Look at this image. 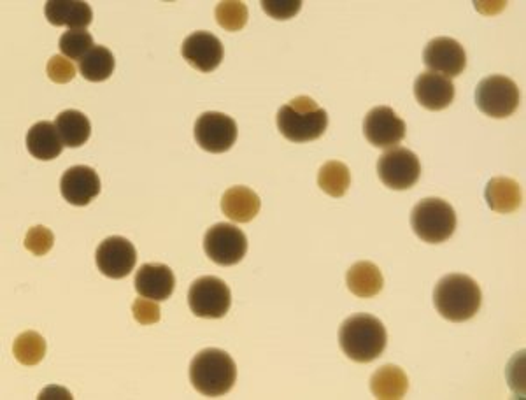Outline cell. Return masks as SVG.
Listing matches in <instances>:
<instances>
[{"instance_id":"cell-1","label":"cell","mask_w":526,"mask_h":400,"mask_svg":"<svg viewBox=\"0 0 526 400\" xmlns=\"http://www.w3.org/2000/svg\"><path fill=\"white\" fill-rule=\"evenodd\" d=\"M388 343L383 322L367 313L349 316L339 329V344L346 357L369 364L383 355Z\"/></svg>"},{"instance_id":"cell-2","label":"cell","mask_w":526,"mask_h":400,"mask_svg":"<svg viewBox=\"0 0 526 400\" xmlns=\"http://www.w3.org/2000/svg\"><path fill=\"white\" fill-rule=\"evenodd\" d=\"M481 302V288L465 274H449L435 286V309L449 322H467L474 318L479 313Z\"/></svg>"},{"instance_id":"cell-3","label":"cell","mask_w":526,"mask_h":400,"mask_svg":"<svg viewBox=\"0 0 526 400\" xmlns=\"http://www.w3.org/2000/svg\"><path fill=\"white\" fill-rule=\"evenodd\" d=\"M278 129L292 143H311L320 139L328 127V115L311 97L300 95L279 109Z\"/></svg>"},{"instance_id":"cell-4","label":"cell","mask_w":526,"mask_h":400,"mask_svg":"<svg viewBox=\"0 0 526 400\" xmlns=\"http://www.w3.org/2000/svg\"><path fill=\"white\" fill-rule=\"evenodd\" d=\"M237 367L227 351H200L190 365V381L197 392L206 397L227 395L235 385Z\"/></svg>"},{"instance_id":"cell-5","label":"cell","mask_w":526,"mask_h":400,"mask_svg":"<svg viewBox=\"0 0 526 400\" xmlns=\"http://www.w3.org/2000/svg\"><path fill=\"white\" fill-rule=\"evenodd\" d=\"M411 227L425 243H446L455 234V209L449 202L437 197L420 200L411 213Z\"/></svg>"},{"instance_id":"cell-6","label":"cell","mask_w":526,"mask_h":400,"mask_svg":"<svg viewBox=\"0 0 526 400\" xmlns=\"http://www.w3.org/2000/svg\"><path fill=\"white\" fill-rule=\"evenodd\" d=\"M477 108L491 118H507L519 108V88L511 78L495 74L484 78L476 90Z\"/></svg>"},{"instance_id":"cell-7","label":"cell","mask_w":526,"mask_h":400,"mask_svg":"<svg viewBox=\"0 0 526 400\" xmlns=\"http://www.w3.org/2000/svg\"><path fill=\"white\" fill-rule=\"evenodd\" d=\"M188 306L199 318L218 320L227 315L232 306V293L227 283L214 276H204L193 281L188 292Z\"/></svg>"},{"instance_id":"cell-8","label":"cell","mask_w":526,"mask_h":400,"mask_svg":"<svg viewBox=\"0 0 526 400\" xmlns=\"http://www.w3.org/2000/svg\"><path fill=\"white\" fill-rule=\"evenodd\" d=\"M377 174L391 190H409L420 179V158L407 148H391L379 157Z\"/></svg>"},{"instance_id":"cell-9","label":"cell","mask_w":526,"mask_h":400,"mask_svg":"<svg viewBox=\"0 0 526 400\" xmlns=\"http://www.w3.org/2000/svg\"><path fill=\"white\" fill-rule=\"evenodd\" d=\"M204 250L214 264L230 267L239 264L242 258L246 257L248 239L244 232L232 223H218L207 230Z\"/></svg>"},{"instance_id":"cell-10","label":"cell","mask_w":526,"mask_h":400,"mask_svg":"<svg viewBox=\"0 0 526 400\" xmlns=\"http://www.w3.org/2000/svg\"><path fill=\"white\" fill-rule=\"evenodd\" d=\"M363 134L372 146L391 150L406 137V122L393 109L381 106L365 116Z\"/></svg>"},{"instance_id":"cell-11","label":"cell","mask_w":526,"mask_h":400,"mask_svg":"<svg viewBox=\"0 0 526 400\" xmlns=\"http://www.w3.org/2000/svg\"><path fill=\"white\" fill-rule=\"evenodd\" d=\"M195 139L202 150L209 153H225L237 139V125L223 113H204L195 123Z\"/></svg>"},{"instance_id":"cell-12","label":"cell","mask_w":526,"mask_h":400,"mask_svg":"<svg viewBox=\"0 0 526 400\" xmlns=\"http://www.w3.org/2000/svg\"><path fill=\"white\" fill-rule=\"evenodd\" d=\"M99 271L111 279L127 278L137 264V251L134 244L125 237H109L100 243L95 253Z\"/></svg>"},{"instance_id":"cell-13","label":"cell","mask_w":526,"mask_h":400,"mask_svg":"<svg viewBox=\"0 0 526 400\" xmlns=\"http://www.w3.org/2000/svg\"><path fill=\"white\" fill-rule=\"evenodd\" d=\"M423 62L428 71L441 74L444 78H456L467 67V55L462 44L451 37H437L427 44L423 51Z\"/></svg>"},{"instance_id":"cell-14","label":"cell","mask_w":526,"mask_h":400,"mask_svg":"<svg viewBox=\"0 0 526 400\" xmlns=\"http://www.w3.org/2000/svg\"><path fill=\"white\" fill-rule=\"evenodd\" d=\"M225 50L218 37L211 32L199 30L188 36L183 43V58L200 72H213L220 67Z\"/></svg>"},{"instance_id":"cell-15","label":"cell","mask_w":526,"mask_h":400,"mask_svg":"<svg viewBox=\"0 0 526 400\" xmlns=\"http://www.w3.org/2000/svg\"><path fill=\"white\" fill-rule=\"evenodd\" d=\"M60 192L72 206H88L95 197H99V174L88 165H74L60 179Z\"/></svg>"},{"instance_id":"cell-16","label":"cell","mask_w":526,"mask_h":400,"mask_svg":"<svg viewBox=\"0 0 526 400\" xmlns=\"http://www.w3.org/2000/svg\"><path fill=\"white\" fill-rule=\"evenodd\" d=\"M414 95L423 108L442 111L449 108L455 100L453 81L435 72H421L414 83Z\"/></svg>"},{"instance_id":"cell-17","label":"cell","mask_w":526,"mask_h":400,"mask_svg":"<svg viewBox=\"0 0 526 400\" xmlns=\"http://www.w3.org/2000/svg\"><path fill=\"white\" fill-rule=\"evenodd\" d=\"M176 288V278L171 267L164 264H144L136 276V290L144 299L164 302L171 299Z\"/></svg>"},{"instance_id":"cell-18","label":"cell","mask_w":526,"mask_h":400,"mask_svg":"<svg viewBox=\"0 0 526 400\" xmlns=\"http://www.w3.org/2000/svg\"><path fill=\"white\" fill-rule=\"evenodd\" d=\"M262 200L248 186H232L223 193L221 209L228 220L235 223H249L260 213Z\"/></svg>"},{"instance_id":"cell-19","label":"cell","mask_w":526,"mask_h":400,"mask_svg":"<svg viewBox=\"0 0 526 400\" xmlns=\"http://www.w3.org/2000/svg\"><path fill=\"white\" fill-rule=\"evenodd\" d=\"M44 15L48 22L55 27H69V29H86L93 20L92 8L86 2H60L50 0L44 6Z\"/></svg>"},{"instance_id":"cell-20","label":"cell","mask_w":526,"mask_h":400,"mask_svg":"<svg viewBox=\"0 0 526 400\" xmlns=\"http://www.w3.org/2000/svg\"><path fill=\"white\" fill-rule=\"evenodd\" d=\"M27 150L37 160H55L64 150L58 130L51 122H39L27 134Z\"/></svg>"},{"instance_id":"cell-21","label":"cell","mask_w":526,"mask_h":400,"mask_svg":"<svg viewBox=\"0 0 526 400\" xmlns=\"http://www.w3.org/2000/svg\"><path fill=\"white\" fill-rule=\"evenodd\" d=\"M486 202L491 211L500 213V215H509L518 211L521 206V188L518 181L511 178H493L486 186Z\"/></svg>"},{"instance_id":"cell-22","label":"cell","mask_w":526,"mask_h":400,"mask_svg":"<svg viewBox=\"0 0 526 400\" xmlns=\"http://www.w3.org/2000/svg\"><path fill=\"white\" fill-rule=\"evenodd\" d=\"M349 292L360 299H372L381 293L384 278L379 267L372 262H356L346 276Z\"/></svg>"},{"instance_id":"cell-23","label":"cell","mask_w":526,"mask_h":400,"mask_svg":"<svg viewBox=\"0 0 526 400\" xmlns=\"http://www.w3.org/2000/svg\"><path fill=\"white\" fill-rule=\"evenodd\" d=\"M370 390L381 400L404 399L409 390L406 372L397 365H384L370 379Z\"/></svg>"},{"instance_id":"cell-24","label":"cell","mask_w":526,"mask_h":400,"mask_svg":"<svg viewBox=\"0 0 526 400\" xmlns=\"http://www.w3.org/2000/svg\"><path fill=\"white\" fill-rule=\"evenodd\" d=\"M55 127H57L58 136L67 148H79V146L86 144V141L92 136L90 120L76 109H69V111L60 113L57 116Z\"/></svg>"},{"instance_id":"cell-25","label":"cell","mask_w":526,"mask_h":400,"mask_svg":"<svg viewBox=\"0 0 526 400\" xmlns=\"http://www.w3.org/2000/svg\"><path fill=\"white\" fill-rule=\"evenodd\" d=\"M114 55L106 46H93L85 57L79 60V72L86 81L100 83L111 78L114 72Z\"/></svg>"},{"instance_id":"cell-26","label":"cell","mask_w":526,"mask_h":400,"mask_svg":"<svg viewBox=\"0 0 526 400\" xmlns=\"http://www.w3.org/2000/svg\"><path fill=\"white\" fill-rule=\"evenodd\" d=\"M318 185L330 197L341 199L351 185V172L348 165L342 164L339 160H330L318 172Z\"/></svg>"},{"instance_id":"cell-27","label":"cell","mask_w":526,"mask_h":400,"mask_svg":"<svg viewBox=\"0 0 526 400\" xmlns=\"http://www.w3.org/2000/svg\"><path fill=\"white\" fill-rule=\"evenodd\" d=\"M13 353H15V358L20 364L34 367L46 355V341H44V337L41 334H37L34 330L23 332V334L16 337L15 344H13Z\"/></svg>"},{"instance_id":"cell-28","label":"cell","mask_w":526,"mask_h":400,"mask_svg":"<svg viewBox=\"0 0 526 400\" xmlns=\"http://www.w3.org/2000/svg\"><path fill=\"white\" fill-rule=\"evenodd\" d=\"M214 15L221 29L227 32H239L248 23V6L239 0H225L216 6Z\"/></svg>"},{"instance_id":"cell-29","label":"cell","mask_w":526,"mask_h":400,"mask_svg":"<svg viewBox=\"0 0 526 400\" xmlns=\"http://www.w3.org/2000/svg\"><path fill=\"white\" fill-rule=\"evenodd\" d=\"M60 51L69 60H81L93 48V37L86 29H74L60 37Z\"/></svg>"},{"instance_id":"cell-30","label":"cell","mask_w":526,"mask_h":400,"mask_svg":"<svg viewBox=\"0 0 526 400\" xmlns=\"http://www.w3.org/2000/svg\"><path fill=\"white\" fill-rule=\"evenodd\" d=\"M55 244V236L50 229H46L43 225H37L27 232L25 236V248L36 255V257H44L46 253H50L51 248Z\"/></svg>"},{"instance_id":"cell-31","label":"cell","mask_w":526,"mask_h":400,"mask_svg":"<svg viewBox=\"0 0 526 400\" xmlns=\"http://www.w3.org/2000/svg\"><path fill=\"white\" fill-rule=\"evenodd\" d=\"M46 72H48V78L53 83L65 85L76 76V65L72 64V60L64 57V55H53L46 65Z\"/></svg>"},{"instance_id":"cell-32","label":"cell","mask_w":526,"mask_h":400,"mask_svg":"<svg viewBox=\"0 0 526 400\" xmlns=\"http://www.w3.org/2000/svg\"><path fill=\"white\" fill-rule=\"evenodd\" d=\"M262 8L274 20H290L302 8L300 0H262Z\"/></svg>"},{"instance_id":"cell-33","label":"cell","mask_w":526,"mask_h":400,"mask_svg":"<svg viewBox=\"0 0 526 400\" xmlns=\"http://www.w3.org/2000/svg\"><path fill=\"white\" fill-rule=\"evenodd\" d=\"M132 313L136 322L141 325H155L160 322V306H158L155 300L150 299H137L132 306Z\"/></svg>"}]
</instances>
